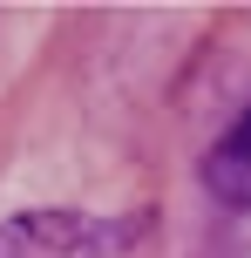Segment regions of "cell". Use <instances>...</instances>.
<instances>
[{
	"instance_id": "cell-1",
	"label": "cell",
	"mask_w": 251,
	"mask_h": 258,
	"mask_svg": "<svg viewBox=\"0 0 251 258\" xmlns=\"http://www.w3.org/2000/svg\"><path fill=\"white\" fill-rule=\"evenodd\" d=\"M116 224L89 211H14L0 218V258H109Z\"/></svg>"
},
{
	"instance_id": "cell-2",
	"label": "cell",
	"mask_w": 251,
	"mask_h": 258,
	"mask_svg": "<svg viewBox=\"0 0 251 258\" xmlns=\"http://www.w3.org/2000/svg\"><path fill=\"white\" fill-rule=\"evenodd\" d=\"M204 190L224 211H251V109L204 150Z\"/></svg>"
}]
</instances>
